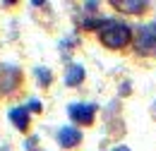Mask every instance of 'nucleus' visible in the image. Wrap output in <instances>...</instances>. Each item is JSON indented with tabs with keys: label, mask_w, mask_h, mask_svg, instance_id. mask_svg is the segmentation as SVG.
<instances>
[{
	"label": "nucleus",
	"mask_w": 156,
	"mask_h": 151,
	"mask_svg": "<svg viewBox=\"0 0 156 151\" xmlns=\"http://www.w3.org/2000/svg\"><path fill=\"white\" fill-rule=\"evenodd\" d=\"M29 108H31V111H41V103H39V101H36V98H34V101L29 103Z\"/></svg>",
	"instance_id": "11"
},
{
	"label": "nucleus",
	"mask_w": 156,
	"mask_h": 151,
	"mask_svg": "<svg viewBox=\"0 0 156 151\" xmlns=\"http://www.w3.org/2000/svg\"><path fill=\"white\" fill-rule=\"evenodd\" d=\"M98 38L106 48H125L132 38V29L125 24V22H118V19H101L98 24Z\"/></svg>",
	"instance_id": "1"
},
{
	"label": "nucleus",
	"mask_w": 156,
	"mask_h": 151,
	"mask_svg": "<svg viewBox=\"0 0 156 151\" xmlns=\"http://www.w3.org/2000/svg\"><path fill=\"white\" fill-rule=\"evenodd\" d=\"M24 151H41V149H36V139L31 137L29 142H27V146H24Z\"/></svg>",
	"instance_id": "10"
},
{
	"label": "nucleus",
	"mask_w": 156,
	"mask_h": 151,
	"mask_svg": "<svg viewBox=\"0 0 156 151\" xmlns=\"http://www.w3.org/2000/svg\"><path fill=\"white\" fill-rule=\"evenodd\" d=\"M67 115L79 122V125H91L94 122V115H96V106L94 103H72L67 108Z\"/></svg>",
	"instance_id": "2"
},
{
	"label": "nucleus",
	"mask_w": 156,
	"mask_h": 151,
	"mask_svg": "<svg viewBox=\"0 0 156 151\" xmlns=\"http://www.w3.org/2000/svg\"><path fill=\"white\" fill-rule=\"evenodd\" d=\"M154 118H156V103H154Z\"/></svg>",
	"instance_id": "13"
},
{
	"label": "nucleus",
	"mask_w": 156,
	"mask_h": 151,
	"mask_svg": "<svg viewBox=\"0 0 156 151\" xmlns=\"http://www.w3.org/2000/svg\"><path fill=\"white\" fill-rule=\"evenodd\" d=\"M58 142L65 149H72V146H77L82 142V132L77 127H72V125H65V127H60V132H58Z\"/></svg>",
	"instance_id": "5"
},
{
	"label": "nucleus",
	"mask_w": 156,
	"mask_h": 151,
	"mask_svg": "<svg viewBox=\"0 0 156 151\" xmlns=\"http://www.w3.org/2000/svg\"><path fill=\"white\" fill-rule=\"evenodd\" d=\"M82 79H84V67L82 65H70L67 67V75H65V84L67 86H77Z\"/></svg>",
	"instance_id": "7"
},
{
	"label": "nucleus",
	"mask_w": 156,
	"mask_h": 151,
	"mask_svg": "<svg viewBox=\"0 0 156 151\" xmlns=\"http://www.w3.org/2000/svg\"><path fill=\"white\" fill-rule=\"evenodd\" d=\"M113 7L122 10V12H130V15H137V12L147 10V2L144 0H113Z\"/></svg>",
	"instance_id": "6"
},
{
	"label": "nucleus",
	"mask_w": 156,
	"mask_h": 151,
	"mask_svg": "<svg viewBox=\"0 0 156 151\" xmlns=\"http://www.w3.org/2000/svg\"><path fill=\"white\" fill-rule=\"evenodd\" d=\"M113 151H130L127 146H118V149H113Z\"/></svg>",
	"instance_id": "12"
},
{
	"label": "nucleus",
	"mask_w": 156,
	"mask_h": 151,
	"mask_svg": "<svg viewBox=\"0 0 156 151\" xmlns=\"http://www.w3.org/2000/svg\"><path fill=\"white\" fill-rule=\"evenodd\" d=\"M10 120L15 122V127L24 130V127L29 125V111H27V108H12V111H10Z\"/></svg>",
	"instance_id": "8"
},
{
	"label": "nucleus",
	"mask_w": 156,
	"mask_h": 151,
	"mask_svg": "<svg viewBox=\"0 0 156 151\" xmlns=\"http://www.w3.org/2000/svg\"><path fill=\"white\" fill-rule=\"evenodd\" d=\"M20 77H22L20 70H15L10 65H0V94L12 91L17 86V82H20Z\"/></svg>",
	"instance_id": "4"
},
{
	"label": "nucleus",
	"mask_w": 156,
	"mask_h": 151,
	"mask_svg": "<svg viewBox=\"0 0 156 151\" xmlns=\"http://www.w3.org/2000/svg\"><path fill=\"white\" fill-rule=\"evenodd\" d=\"M36 77H39L43 84H48V82H51V72H48L46 67H39V70H36Z\"/></svg>",
	"instance_id": "9"
},
{
	"label": "nucleus",
	"mask_w": 156,
	"mask_h": 151,
	"mask_svg": "<svg viewBox=\"0 0 156 151\" xmlns=\"http://www.w3.org/2000/svg\"><path fill=\"white\" fill-rule=\"evenodd\" d=\"M137 48L144 51V53H154L156 51V22L147 24V26H139V31H137Z\"/></svg>",
	"instance_id": "3"
}]
</instances>
